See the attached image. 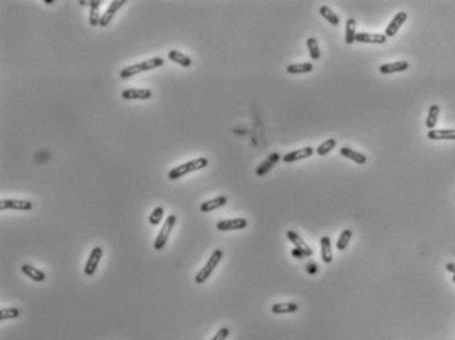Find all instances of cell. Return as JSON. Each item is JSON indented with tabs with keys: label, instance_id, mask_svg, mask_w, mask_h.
<instances>
[{
	"label": "cell",
	"instance_id": "22",
	"mask_svg": "<svg viewBox=\"0 0 455 340\" xmlns=\"http://www.w3.org/2000/svg\"><path fill=\"white\" fill-rule=\"evenodd\" d=\"M271 310L273 314H293L298 310V305L295 302H284L273 305Z\"/></svg>",
	"mask_w": 455,
	"mask_h": 340
},
{
	"label": "cell",
	"instance_id": "34",
	"mask_svg": "<svg viewBox=\"0 0 455 340\" xmlns=\"http://www.w3.org/2000/svg\"><path fill=\"white\" fill-rule=\"evenodd\" d=\"M292 255H293L296 259H305V257H306L305 252L301 251V249H298V248H295V249L292 251Z\"/></svg>",
	"mask_w": 455,
	"mask_h": 340
},
{
	"label": "cell",
	"instance_id": "33",
	"mask_svg": "<svg viewBox=\"0 0 455 340\" xmlns=\"http://www.w3.org/2000/svg\"><path fill=\"white\" fill-rule=\"evenodd\" d=\"M228 335H230V330H228L227 327H222V328H219V331L213 336L211 340H226Z\"/></svg>",
	"mask_w": 455,
	"mask_h": 340
},
{
	"label": "cell",
	"instance_id": "12",
	"mask_svg": "<svg viewBox=\"0 0 455 340\" xmlns=\"http://www.w3.org/2000/svg\"><path fill=\"white\" fill-rule=\"evenodd\" d=\"M355 41L363 44H385L387 36L381 33H356Z\"/></svg>",
	"mask_w": 455,
	"mask_h": 340
},
{
	"label": "cell",
	"instance_id": "7",
	"mask_svg": "<svg viewBox=\"0 0 455 340\" xmlns=\"http://www.w3.org/2000/svg\"><path fill=\"white\" fill-rule=\"evenodd\" d=\"M248 221L244 218H237V219H227V220H220L217 223V230L218 231H237L244 230Z\"/></svg>",
	"mask_w": 455,
	"mask_h": 340
},
{
	"label": "cell",
	"instance_id": "19",
	"mask_svg": "<svg viewBox=\"0 0 455 340\" xmlns=\"http://www.w3.org/2000/svg\"><path fill=\"white\" fill-rule=\"evenodd\" d=\"M321 257L325 264L333 262V249H331V240L329 236H323L321 239Z\"/></svg>",
	"mask_w": 455,
	"mask_h": 340
},
{
	"label": "cell",
	"instance_id": "17",
	"mask_svg": "<svg viewBox=\"0 0 455 340\" xmlns=\"http://www.w3.org/2000/svg\"><path fill=\"white\" fill-rule=\"evenodd\" d=\"M428 137L430 140H455V129H430Z\"/></svg>",
	"mask_w": 455,
	"mask_h": 340
},
{
	"label": "cell",
	"instance_id": "31",
	"mask_svg": "<svg viewBox=\"0 0 455 340\" xmlns=\"http://www.w3.org/2000/svg\"><path fill=\"white\" fill-rule=\"evenodd\" d=\"M335 145H336V141H335L334 139H329V140L322 142L321 145L318 146L316 152H317L319 156H326L329 152H331V150L334 149Z\"/></svg>",
	"mask_w": 455,
	"mask_h": 340
},
{
	"label": "cell",
	"instance_id": "36",
	"mask_svg": "<svg viewBox=\"0 0 455 340\" xmlns=\"http://www.w3.org/2000/svg\"><path fill=\"white\" fill-rule=\"evenodd\" d=\"M446 269H447V272H451V273L455 274V264H454V262H449V264L446 265Z\"/></svg>",
	"mask_w": 455,
	"mask_h": 340
},
{
	"label": "cell",
	"instance_id": "10",
	"mask_svg": "<svg viewBox=\"0 0 455 340\" xmlns=\"http://www.w3.org/2000/svg\"><path fill=\"white\" fill-rule=\"evenodd\" d=\"M314 152L316 150L313 149L312 146H305V148H301V149L293 150V152H289V153H286L284 157H282V161L284 162H296V161H298V160H303V159H308V157H312L314 155Z\"/></svg>",
	"mask_w": 455,
	"mask_h": 340
},
{
	"label": "cell",
	"instance_id": "25",
	"mask_svg": "<svg viewBox=\"0 0 455 340\" xmlns=\"http://www.w3.org/2000/svg\"><path fill=\"white\" fill-rule=\"evenodd\" d=\"M356 22L354 19H348L347 24H346V44L353 45L355 42V37H356Z\"/></svg>",
	"mask_w": 455,
	"mask_h": 340
},
{
	"label": "cell",
	"instance_id": "21",
	"mask_svg": "<svg viewBox=\"0 0 455 340\" xmlns=\"http://www.w3.org/2000/svg\"><path fill=\"white\" fill-rule=\"evenodd\" d=\"M168 58H169L170 61L176 62V63H178L182 67H189L192 66V58L188 57L186 54L181 53L178 50H170L169 53H168Z\"/></svg>",
	"mask_w": 455,
	"mask_h": 340
},
{
	"label": "cell",
	"instance_id": "20",
	"mask_svg": "<svg viewBox=\"0 0 455 340\" xmlns=\"http://www.w3.org/2000/svg\"><path fill=\"white\" fill-rule=\"evenodd\" d=\"M278 160H280V155H278V153H272V155L269 156V157L260 165L259 168L256 169V174H257L259 177H261L264 174H267V173L278 162Z\"/></svg>",
	"mask_w": 455,
	"mask_h": 340
},
{
	"label": "cell",
	"instance_id": "26",
	"mask_svg": "<svg viewBox=\"0 0 455 340\" xmlns=\"http://www.w3.org/2000/svg\"><path fill=\"white\" fill-rule=\"evenodd\" d=\"M319 14L322 15V18L326 19L327 21L330 22L331 25H339L340 19L338 18V15H335L331 8H329L327 5H322L321 8H319Z\"/></svg>",
	"mask_w": 455,
	"mask_h": 340
},
{
	"label": "cell",
	"instance_id": "23",
	"mask_svg": "<svg viewBox=\"0 0 455 340\" xmlns=\"http://www.w3.org/2000/svg\"><path fill=\"white\" fill-rule=\"evenodd\" d=\"M340 155L347 157V159L353 160L354 162L359 163V165H363V163L367 162L366 156L363 155V153H360V152L351 149V148H342V149H340Z\"/></svg>",
	"mask_w": 455,
	"mask_h": 340
},
{
	"label": "cell",
	"instance_id": "27",
	"mask_svg": "<svg viewBox=\"0 0 455 340\" xmlns=\"http://www.w3.org/2000/svg\"><path fill=\"white\" fill-rule=\"evenodd\" d=\"M438 116H439V107L437 104H433L429 108L428 118H426V127L429 129H434V127L437 125Z\"/></svg>",
	"mask_w": 455,
	"mask_h": 340
},
{
	"label": "cell",
	"instance_id": "4",
	"mask_svg": "<svg viewBox=\"0 0 455 340\" xmlns=\"http://www.w3.org/2000/svg\"><path fill=\"white\" fill-rule=\"evenodd\" d=\"M176 221H177V217H176V215H169V217L166 218L165 221H164V225L161 227L160 232H158L156 240H155V245H153V247H155L156 251L164 249V247H165L166 243H168V239H169L170 232L173 230Z\"/></svg>",
	"mask_w": 455,
	"mask_h": 340
},
{
	"label": "cell",
	"instance_id": "9",
	"mask_svg": "<svg viewBox=\"0 0 455 340\" xmlns=\"http://www.w3.org/2000/svg\"><path fill=\"white\" fill-rule=\"evenodd\" d=\"M125 4L124 0H114L110 7L106 9V12L102 15V18H100V22H99V27H107L108 24L111 22V20L114 19L115 14L119 11V9Z\"/></svg>",
	"mask_w": 455,
	"mask_h": 340
},
{
	"label": "cell",
	"instance_id": "18",
	"mask_svg": "<svg viewBox=\"0 0 455 340\" xmlns=\"http://www.w3.org/2000/svg\"><path fill=\"white\" fill-rule=\"evenodd\" d=\"M100 4H102L100 0H91V1H90L89 21L90 25H93V27H97V25H99V22H100V18H102V15L99 12Z\"/></svg>",
	"mask_w": 455,
	"mask_h": 340
},
{
	"label": "cell",
	"instance_id": "16",
	"mask_svg": "<svg viewBox=\"0 0 455 340\" xmlns=\"http://www.w3.org/2000/svg\"><path fill=\"white\" fill-rule=\"evenodd\" d=\"M21 272L27 276L28 279L33 280L35 282H42V281H45V279H46V274H45L42 270L37 269L35 266L28 265V264H24V265L21 266Z\"/></svg>",
	"mask_w": 455,
	"mask_h": 340
},
{
	"label": "cell",
	"instance_id": "28",
	"mask_svg": "<svg viewBox=\"0 0 455 340\" xmlns=\"http://www.w3.org/2000/svg\"><path fill=\"white\" fill-rule=\"evenodd\" d=\"M353 238V231L351 230H344L342 234H340L339 239H338V241H336V248H338V251H344L346 248H347L348 243H350V240Z\"/></svg>",
	"mask_w": 455,
	"mask_h": 340
},
{
	"label": "cell",
	"instance_id": "1",
	"mask_svg": "<svg viewBox=\"0 0 455 340\" xmlns=\"http://www.w3.org/2000/svg\"><path fill=\"white\" fill-rule=\"evenodd\" d=\"M162 65H164V58L153 57L151 60H147V61L140 62V63H135V65L124 67L119 75H120L121 80H128L131 77H135V75L144 73V71L153 70V69H157Z\"/></svg>",
	"mask_w": 455,
	"mask_h": 340
},
{
	"label": "cell",
	"instance_id": "30",
	"mask_svg": "<svg viewBox=\"0 0 455 340\" xmlns=\"http://www.w3.org/2000/svg\"><path fill=\"white\" fill-rule=\"evenodd\" d=\"M20 317V310L18 307H5L0 311V319L1 320H8V319H15Z\"/></svg>",
	"mask_w": 455,
	"mask_h": 340
},
{
	"label": "cell",
	"instance_id": "32",
	"mask_svg": "<svg viewBox=\"0 0 455 340\" xmlns=\"http://www.w3.org/2000/svg\"><path fill=\"white\" fill-rule=\"evenodd\" d=\"M162 218H164V207H161V206H157L152 214L149 215V223L152 225H157L160 224V221L162 220Z\"/></svg>",
	"mask_w": 455,
	"mask_h": 340
},
{
	"label": "cell",
	"instance_id": "5",
	"mask_svg": "<svg viewBox=\"0 0 455 340\" xmlns=\"http://www.w3.org/2000/svg\"><path fill=\"white\" fill-rule=\"evenodd\" d=\"M102 257H103V249H102V248H100V247H94L93 249H91V252H90L89 259H87V261H86L85 269H83V272H85L86 276H89V277L94 276L95 272H97V269H98L99 262H100V260H102Z\"/></svg>",
	"mask_w": 455,
	"mask_h": 340
},
{
	"label": "cell",
	"instance_id": "8",
	"mask_svg": "<svg viewBox=\"0 0 455 340\" xmlns=\"http://www.w3.org/2000/svg\"><path fill=\"white\" fill-rule=\"evenodd\" d=\"M121 98L127 100H147L152 98L149 89H125L121 91Z\"/></svg>",
	"mask_w": 455,
	"mask_h": 340
},
{
	"label": "cell",
	"instance_id": "15",
	"mask_svg": "<svg viewBox=\"0 0 455 340\" xmlns=\"http://www.w3.org/2000/svg\"><path fill=\"white\" fill-rule=\"evenodd\" d=\"M409 69V63L406 61H397L393 63H385L379 67L381 74H392V73H400V71H406Z\"/></svg>",
	"mask_w": 455,
	"mask_h": 340
},
{
	"label": "cell",
	"instance_id": "24",
	"mask_svg": "<svg viewBox=\"0 0 455 340\" xmlns=\"http://www.w3.org/2000/svg\"><path fill=\"white\" fill-rule=\"evenodd\" d=\"M314 66H313L312 63H308V62H305V63H293V65H289V66L286 67V71L289 73V74H303V73H310L313 71Z\"/></svg>",
	"mask_w": 455,
	"mask_h": 340
},
{
	"label": "cell",
	"instance_id": "14",
	"mask_svg": "<svg viewBox=\"0 0 455 340\" xmlns=\"http://www.w3.org/2000/svg\"><path fill=\"white\" fill-rule=\"evenodd\" d=\"M227 203V197H224V195H219L217 198L214 199H210L207 202H203V203L199 206V210L202 212H211L215 211V210H218V208L223 207L224 204Z\"/></svg>",
	"mask_w": 455,
	"mask_h": 340
},
{
	"label": "cell",
	"instance_id": "11",
	"mask_svg": "<svg viewBox=\"0 0 455 340\" xmlns=\"http://www.w3.org/2000/svg\"><path fill=\"white\" fill-rule=\"evenodd\" d=\"M408 20V15L406 12H398V14L395 15V18L392 19V21L389 22L388 27L385 29V36L387 37H393V36H396L398 31H400V28L402 27V24Z\"/></svg>",
	"mask_w": 455,
	"mask_h": 340
},
{
	"label": "cell",
	"instance_id": "2",
	"mask_svg": "<svg viewBox=\"0 0 455 340\" xmlns=\"http://www.w3.org/2000/svg\"><path fill=\"white\" fill-rule=\"evenodd\" d=\"M207 165H209V160L205 159V157L190 160V161H186V162L181 163V165H178V166H176L174 169H172V170L168 173V177H169V180L174 181V180H178V178L186 176V174H189V173H193V172H197V170H201V169H205Z\"/></svg>",
	"mask_w": 455,
	"mask_h": 340
},
{
	"label": "cell",
	"instance_id": "6",
	"mask_svg": "<svg viewBox=\"0 0 455 340\" xmlns=\"http://www.w3.org/2000/svg\"><path fill=\"white\" fill-rule=\"evenodd\" d=\"M33 203L31 200L22 199H1L0 200V210H19V211H31Z\"/></svg>",
	"mask_w": 455,
	"mask_h": 340
},
{
	"label": "cell",
	"instance_id": "29",
	"mask_svg": "<svg viewBox=\"0 0 455 340\" xmlns=\"http://www.w3.org/2000/svg\"><path fill=\"white\" fill-rule=\"evenodd\" d=\"M306 45H308L309 53H310V57H312L313 60H318V58L321 57V50H319V46H318L317 40H316L314 37L308 39Z\"/></svg>",
	"mask_w": 455,
	"mask_h": 340
},
{
	"label": "cell",
	"instance_id": "13",
	"mask_svg": "<svg viewBox=\"0 0 455 340\" xmlns=\"http://www.w3.org/2000/svg\"><path fill=\"white\" fill-rule=\"evenodd\" d=\"M286 238L289 239V241H292V243L295 244L296 248H298V249H301V251L305 252L306 257L312 256V255H313L312 248L309 247L308 244L303 241V239L301 238L298 234H296L295 231H288V232H286Z\"/></svg>",
	"mask_w": 455,
	"mask_h": 340
},
{
	"label": "cell",
	"instance_id": "3",
	"mask_svg": "<svg viewBox=\"0 0 455 340\" xmlns=\"http://www.w3.org/2000/svg\"><path fill=\"white\" fill-rule=\"evenodd\" d=\"M223 259V251L222 249H215L213 252V255L210 256L209 261L206 262V265L202 268L196 276V282L197 283H203L207 281L210 276L213 274V272L215 270V268L219 265V262L222 261Z\"/></svg>",
	"mask_w": 455,
	"mask_h": 340
},
{
	"label": "cell",
	"instance_id": "35",
	"mask_svg": "<svg viewBox=\"0 0 455 340\" xmlns=\"http://www.w3.org/2000/svg\"><path fill=\"white\" fill-rule=\"evenodd\" d=\"M306 270H308V273L314 274V273H317L318 268L316 264H308V265H306Z\"/></svg>",
	"mask_w": 455,
	"mask_h": 340
},
{
	"label": "cell",
	"instance_id": "37",
	"mask_svg": "<svg viewBox=\"0 0 455 340\" xmlns=\"http://www.w3.org/2000/svg\"><path fill=\"white\" fill-rule=\"evenodd\" d=\"M453 281H454V283H455V274H454V276H453Z\"/></svg>",
	"mask_w": 455,
	"mask_h": 340
}]
</instances>
